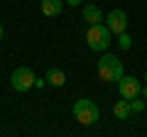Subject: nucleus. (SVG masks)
I'll list each match as a JSON object with an SVG mask.
<instances>
[{
  "mask_svg": "<svg viewBox=\"0 0 147 137\" xmlns=\"http://www.w3.org/2000/svg\"><path fill=\"white\" fill-rule=\"evenodd\" d=\"M145 105H147V103H145V100H140V95L130 100V110L132 113H142V110H145Z\"/></svg>",
  "mask_w": 147,
  "mask_h": 137,
  "instance_id": "obj_12",
  "label": "nucleus"
},
{
  "mask_svg": "<svg viewBox=\"0 0 147 137\" xmlns=\"http://www.w3.org/2000/svg\"><path fill=\"white\" fill-rule=\"evenodd\" d=\"M142 98L147 100V86H145V88H142Z\"/></svg>",
  "mask_w": 147,
  "mask_h": 137,
  "instance_id": "obj_15",
  "label": "nucleus"
},
{
  "mask_svg": "<svg viewBox=\"0 0 147 137\" xmlns=\"http://www.w3.org/2000/svg\"><path fill=\"white\" fill-rule=\"evenodd\" d=\"M110 37H113V32H110V27L103 25V22L88 25V30H86V44H88L93 52H105V49L110 47Z\"/></svg>",
  "mask_w": 147,
  "mask_h": 137,
  "instance_id": "obj_2",
  "label": "nucleus"
},
{
  "mask_svg": "<svg viewBox=\"0 0 147 137\" xmlns=\"http://www.w3.org/2000/svg\"><path fill=\"white\" fill-rule=\"evenodd\" d=\"M64 10V0H42V15L44 17H57Z\"/></svg>",
  "mask_w": 147,
  "mask_h": 137,
  "instance_id": "obj_7",
  "label": "nucleus"
},
{
  "mask_svg": "<svg viewBox=\"0 0 147 137\" xmlns=\"http://www.w3.org/2000/svg\"><path fill=\"white\" fill-rule=\"evenodd\" d=\"M105 25L110 27V32H113V34H123V32H127V15L120 10V7H115V10L108 12Z\"/></svg>",
  "mask_w": 147,
  "mask_h": 137,
  "instance_id": "obj_6",
  "label": "nucleus"
},
{
  "mask_svg": "<svg viewBox=\"0 0 147 137\" xmlns=\"http://www.w3.org/2000/svg\"><path fill=\"white\" fill-rule=\"evenodd\" d=\"M44 83H47V79H37L34 81V88H44Z\"/></svg>",
  "mask_w": 147,
  "mask_h": 137,
  "instance_id": "obj_13",
  "label": "nucleus"
},
{
  "mask_svg": "<svg viewBox=\"0 0 147 137\" xmlns=\"http://www.w3.org/2000/svg\"><path fill=\"white\" fill-rule=\"evenodd\" d=\"M74 118H76L84 127H91V125H96V122L100 120V108L88 98H79L74 103Z\"/></svg>",
  "mask_w": 147,
  "mask_h": 137,
  "instance_id": "obj_3",
  "label": "nucleus"
},
{
  "mask_svg": "<svg viewBox=\"0 0 147 137\" xmlns=\"http://www.w3.org/2000/svg\"><path fill=\"white\" fill-rule=\"evenodd\" d=\"M118 88H120V95L127 98V100L137 98V95L142 93V83H140V79H135V76H123V79L118 81Z\"/></svg>",
  "mask_w": 147,
  "mask_h": 137,
  "instance_id": "obj_5",
  "label": "nucleus"
},
{
  "mask_svg": "<svg viewBox=\"0 0 147 137\" xmlns=\"http://www.w3.org/2000/svg\"><path fill=\"white\" fill-rule=\"evenodd\" d=\"M118 47H120V49H130V47H132V39H130V34H127V32L118 34Z\"/></svg>",
  "mask_w": 147,
  "mask_h": 137,
  "instance_id": "obj_11",
  "label": "nucleus"
},
{
  "mask_svg": "<svg viewBox=\"0 0 147 137\" xmlns=\"http://www.w3.org/2000/svg\"><path fill=\"white\" fill-rule=\"evenodd\" d=\"M66 3H69V5H71V7H76V5H81L84 0H66Z\"/></svg>",
  "mask_w": 147,
  "mask_h": 137,
  "instance_id": "obj_14",
  "label": "nucleus"
},
{
  "mask_svg": "<svg viewBox=\"0 0 147 137\" xmlns=\"http://www.w3.org/2000/svg\"><path fill=\"white\" fill-rule=\"evenodd\" d=\"M98 76L103 83H118L123 79V61L115 56V54L103 52V56L98 59Z\"/></svg>",
  "mask_w": 147,
  "mask_h": 137,
  "instance_id": "obj_1",
  "label": "nucleus"
},
{
  "mask_svg": "<svg viewBox=\"0 0 147 137\" xmlns=\"http://www.w3.org/2000/svg\"><path fill=\"white\" fill-rule=\"evenodd\" d=\"M34 81H37V76H34V71H32L30 66L15 68L12 76H10V86H12V91H17V93H27L30 88H34Z\"/></svg>",
  "mask_w": 147,
  "mask_h": 137,
  "instance_id": "obj_4",
  "label": "nucleus"
},
{
  "mask_svg": "<svg viewBox=\"0 0 147 137\" xmlns=\"http://www.w3.org/2000/svg\"><path fill=\"white\" fill-rule=\"evenodd\" d=\"M0 39H3V25H0Z\"/></svg>",
  "mask_w": 147,
  "mask_h": 137,
  "instance_id": "obj_16",
  "label": "nucleus"
},
{
  "mask_svg": "<svg viewBox=\"0 0 147 137\" xmlns=\"http://www.w3.org/2000/svg\"><path fill=\"white\" fill-rule=\"evenodd\" d=\"M84 22H88V25L103 22V12H100L93 3H88V5H84Z\"/></svg>",
  "mask_w": 147,
  "mask_h": 137,
  "instance_id": "obj_8",
  "label": "nucleus"
},
{
  "mask_svg": "<svg viewBox=\"0 0 147 137\" xmlns=\"http://www.w3.org/2000/svg\"><path fill=\"white\" fill-rule=\"evenodd\" d=\"M130 113H132V110H130V100L120 95V100L113 105V115H115L118 120H127V118H130Z\"/></svg>",
  "mask_w": 147,
  "mask_h": 137,
  "instance_id": "obj_9",
  "label": "nucleus"
},
{
  "mask_svg": "<svg viewBox=\"0 0 147 137\" xmlns=\"http://www.w3.org/2000/svg\"><path fill=\"white\" fill-rule=\"evenodd\" d=\"M145 81H147V74H145Z\"/></svg>",
  "mask_w": 147,
  "mask_h": 137,
  "instance_id": "obj_17",
  "label": "nucleus"
},
{
  "mask_svg": "<svg viewBox=\"0 0 147 137\" xmlns=\"http://www.w3.org/2000/svg\"><path fill=\"white\" fill-rule=\"evenodd\" d=\"M44 79H47V83H52V86H64V83H66V74H64L61 68H57V66L49 68Z\"/></svg>",
  "mask_w": 147,
  "mask_h": 137,
  "instance_id": "obj_10",
  "label": "nucleus"
}]
</instances>
